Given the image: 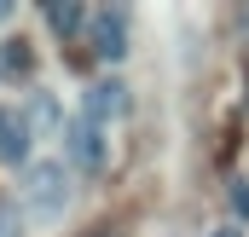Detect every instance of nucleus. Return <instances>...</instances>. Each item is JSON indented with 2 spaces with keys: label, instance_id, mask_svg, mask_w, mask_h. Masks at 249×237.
I'll return each instance as SVG.
<instances>
[{
  "label": "nucleus",
  "instance_id": "obj_1",
  "mask_svg": "<svg viewBox=\"0 0 249 237\" xmlns=\"http://www.w3.org/2000/svg\"><path fill=\"white\" fill-rule=\"evenodd\" d=\"M18 203H23V214H64L70 208V162L35 156L18 179Z\"/></svg>",
  "mask_w": 249,
  "mask_h": 237
},
{
  "label": "nucleus",
  "instance_id": "obj_2",
  "mask_svg": "<svg viewBox=\"0 0 249 237\" xmlns=\"http://www.w3.org/2000/svg\"><path fill=\"white\" fill-rule=\"evenodd\" d=\"M64 162L81 168V174H99L105 168V127L87 121V116H70V127H64Z\"/></svg>",
  "mask_w": 249,
  "mask_h": 237
},
{
  "label": "nucleus",
  "instance_id": "obj_3",
  "mask_svg": "<svg viewBox=\"0 0 249 237\" xmlns=\"http://www.w3.org/2000/svg\"><path fill=\"white\" fill-rule=\"evenodd\" d=\"M87 47L99 64H116L127 52V6H93V29H87Z\"/></svg>",
  "mask_w": 249,
  "mask_h": 237
},
{
  "label": "nucleus",
  "instance_id": "obj_4",
  "mask_svg": "<svg viewBox=\"0 0 249 237\" xmlns=\"http://www.w3.org/2000/svg\"><path fill=\"white\" fill-rule=\"evenodd\" d=\"M127 104H133V99H127V81H116V75H110V81H93V87H87L81 116L99 121V127L110 133V121H122V116H127Z\"/></svg>",
  "mask_w": 249,
  "mask_h": 237
},
{
  "label": "nucleus",
  "instance_id": "obj_5",
  "mask_svg": "<svg viewBox=\"0 0 249 237\" xmlns=\"http://www.w3.org/2000/svg\"><path fill=\"white\" fill-rule=\"evenodd\" d=\"M47 12V23L58 29V41H81L87 29H93V6H41Z\"/></svg>",
  "mask_w": 249,
  "mask_h": 237
},
{
  "label": "nucleus",
  "instance_id": "obj_6",
  "mask_svg": "<svg viewBox=\"0 0 249 237\" xmlns=\"http://www.w3.org/2000/svg\"><path fill=\"white\" fill-rule=\"evenodd\" d=\"M0 237H23V203H0Z\"/></svg>",
  "mask_w": 249,
  "mask_h": 237
},
{
  "label": "nucleus",
  "instance_id": "obj_7",
  "mask_svg": "<svg viewBox=\"0 0 249 237\" xmlns=\"http://www.w3.org/2000/svg\"><path fill=\"white\" fill-rule=\"evenodd\" d=\"M0 69H18V75H23V69H29V47H23V41H18V35H12V41H6V47H0Z\"/></svg>",
  "mask_w": 249,
  "mask_h": 237
},
{
  "label": "nucleus",
  "instance_id": "obj_8",
  "mask_svg": "<svg viewBox=\"0 0 249 237\" xmlns=\"http://www.w3.org/2000/svg\"><path fill=\"white\" fill-rule=\"evenodd\" d=\"M0 17H12V6H0Z\"/></svg>",
  "mask_w": 249,
  "mask_h": 237
},
{
  "label": "nucleus",
  "instance_id": "obj_9",
  "mask_svg": "<svg viewBox=\"0 0 249 237\" xmlns=\"http://www.w3.org/2000/svg\"><path fill=\"white\" fill-rule=\"evenodd\" d=\"M214 237H232V232H214Z\"/></svg>",
  "mask_w": 249,
  "mask_h": 237
}]
</instances>
